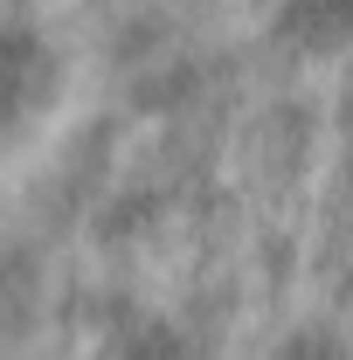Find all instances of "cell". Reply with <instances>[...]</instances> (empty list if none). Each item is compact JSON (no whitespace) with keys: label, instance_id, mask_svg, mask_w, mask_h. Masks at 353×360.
<instances>
[{"label":"cell","instance_id":"cell-1","mask_svg":"<svg viewBox=\"0 0 353 360\" xmlns=\"http://www.w3.org/2000/svg\"><path fill=\"white\" fill-rule=\"evenodd\" d=\"M56 90V49L28 28H0V125L28 118Z\"/></svg>","mask_w":353,"mask_h":360},{"label":"cell","instance_id":"cell-2","mask_svg":"<svg viewBox=\"0 0 353 360\" xmlns=\"http://www.w3.org/2000/svg\"><path fill=\"white\" fill-rule=\"evenodd\" d=\"M270 35L298 56H340L353 49V0H277Z\"/></svg>","mask_w":353,"mask_h":360}]
</instances>
